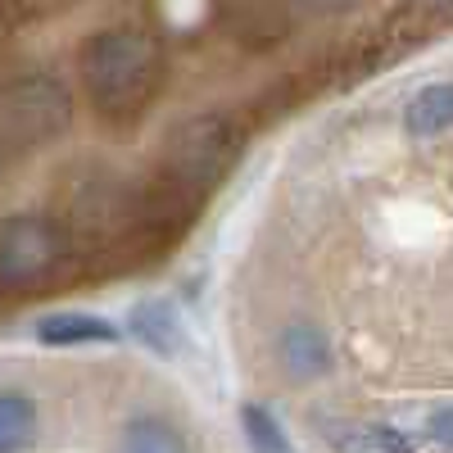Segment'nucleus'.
<instances>
[{
    "instance_id": "nucleus-1",
    "label": "nucleus",
    "mask_w": 453,
    "mask_h": 453,
    "mask_svg": "<svg viewBox=\"0 0 453 453\" xmlns=\"http://www.w3.org/2000/svg\"><path fill=\"white\" fill-rule=\"evenodd\" d=\"M78 82L109 127H136L164 96V46L141 27H100L78 50Z\"/></svg>"
},
{
    "instance_id": "nucleus-2",
    "label": "nucleus",
    "mask_w": 453,
    "mask_h": 453,
    "mask_svg": "<svg viewBox=\"0 0 453 453\" xmlns=\"http://www.w3.org/2000/svg\"><path fill=\"white\" fill-rule=\"evenodd\" d=\"M73 123V96L59 73L32 68L5 82V168L32 159V150L59 141Z\"/></svg>"
},
{
    "instance_id": "nucleus-3",
    "label": "nucleus",
    "mask_w": 453,
    "mask_h": 453,
    "mask_svg": "<svg viewBox=\"0 0 453 453\" xmlns=\"http://www.w3.org/2000/svg\"><path fill=\"white\" fill-rule=\"evenodd\" d=\"M68 263V236L59 232V222L36 213V209H10L5 226H0V281L5 295L36 290L42 277H55Z\"/></svg>"
},
{
    "instance_id": "nucleus-4",
    "label": "nucleus",
    "mask_w": 453,
    "mask_h": 453,
    "mask_svg": "<svg viewBox=\"0 0 453 453\" xmlns=\"http://www.w3.org/2000/svg\"><path fill=\"white\" fill-rule=\"evenodd\" d=\"M335 453H412L418 440L386 422H322Z\"/></svg>"
},
{
    "instance_id": "nucleus-5",
    "label": "nucleus",
    "mask_w": 453,
    "mask_h": 453,
    "mask_svg": "<svg viewBox=\"0 0 453 453\" xmlns=\"http://www.w3.org/2000/svg\"><path fill=\"white\" fill-rule=\"evenodd\" d=\"M403 132L418 141L453 132V82H435V87H422L412 96L403 104Z\"/></svg>"
},
{
    "instance_id": "nucleus-6",
    "label": "nucleus",
    "mask_w": 453,
    "mask_h": 453,
    "mask_svg": "<svg viewBox=\"0 0 453 453\" xmlns=\"http://www.w3.org/2000/svg\"><path fill=\"white\" fill-rule=\"evenodd\" d=\"M36 340L50 349H78V345H104L113 340V326L109 322H96V318H78V313H55L36 326Z\"/></svg>"
},
{
    "instance_id": "nucleus-7",
    "label": "nucleus",
    "mask_w": 453,
    "mask_h": 453,
    "mask_svg": "<svg viewBox=\"0 0 453 453\" xmlns=\"http://www.w3.org/2000/svg\"><path fill=\"white\" fill-rule=\"evenodd\" d=\"M36 435V403L19 390L0 395V453H27Z\"/></svg>"
},
{
    "instance_id": "nucleus-8",
    "label": "nucleus",
    "mask_w": 453,
    "mask_h": 453,
    "mask_svg": "<svg viewBox=\"0 0 453 453\" xmlns=\"http://www.w3.org/2000/svg\"><path fill=\"white\" fill-rule=\"evenodd\" d=\"M119 453H186V440L168 418H132L123 426Z\"/></svg>"
},
{
    "instance_id": "nucleus-9",
    "label": "nucleus",
    "mask_w": 453,
    "mask_h": 453,
    "mask_svg": "<svg viewBox=\"0 0 453 453\" xmlns=\"http://www.w3.org/2000/svg\"><path fill=\"white\" fill-rule=\"evenodd\" d=\"M245 435H250L254 453H290V449H286L281 426H277L263 408H245Z\"/></svg>"
},
{
    "instance_id": "nucleus-10",
    "label": "nucleus",
    "mask_w": 453,
    "mask_h": 453,
    "mask_svg": "<svg viewBox=\"0 0 453 453\" xmlns=\"http://www.w3.org/2000/svg\"><path fill=\"white\" fill-rule=\"evenodd\" d=\"M136 335L150 340V349L173 354V335H168V318H164V309H145V313H136Z\"/></svg>"
},
{
    "instance_id": "nucleus-11",
    "label": "nucleus",
    "mask_w": 453,
    "mask_h": 453,
    "mask_svg": "<svg viewBox=\"0 0 453 453\" xmlns=\"http://www.w3.org/2000/svg\"><path fill=\"white\" fill-rule=\"evenodd\" d=\"M426 435H431L435 444L453 449V408H440V412H431V418H426Z\"/></svg>"
},
{
    "instance_id": "nucleus-12",
    "label": "nucleus",
    "mask_w": 453,
    "mask_h": 453,
    "mask_svg": "<svg viewBox=\"0 0 453 453\" xmlns=\"http://www.w3.org/2000/svg\"><path fill=\"white\" fill-rule=\"evenodd\" d=\"M426 10H453V0H422Z\"/></svg>"
}]
</instances>
